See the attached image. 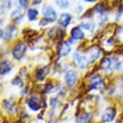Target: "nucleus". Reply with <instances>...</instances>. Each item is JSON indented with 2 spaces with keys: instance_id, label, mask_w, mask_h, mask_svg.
Returning <instances> with one entry per match:
<instances>
[{
  "instance_id": "1",
  "label": "nucleus",
  "mask_w": 123,
  "mask_h": 123,
  "mask_svg": "<svg viewBox=\"0 0 123 123\" xmlns=\"http://www.w3.org/2000/svg\"><path fill=\"white\" fill-rule=\"evenodd\" d=\"M73 61L75 62V64L77 65L79 68H80V69L86 68L89 65V63L91 62L90 59L87 56L81 55L79 52H75L73 54Z\"/></svg>"
},
{
  "instance_id": "2",
  "label": "nucleus",
  "mask_w": 123,
  "mask_h": 123,
  "mask_svg": "<svg viewBox=\"0 0 123 123\" xmlns=\"http://www.w3.org/2000/svg\"><path fill=\"white\" fill-rule=\"evenodd\" d=\"M27 52V46L24 43H18L12 49V54L15 60H21Z\"/></svg>"
},
{
  "instance_id": "3",
  "label": "nucleus",
  "mask_w": 123,
  "mask_h": 123,
  "mask_svg": "<svg viewBox=\"0 0 123 123\" xmlns=\"http://www.w3.org/2000/svg\"><path fill=\"white\" fill-rule=\"evenodd\" d=\"M42 13L44 18L46 19L49 23H52V22H55L57 20V13H56V11L49 5H46L43 8V11H42Z\"/></svg>"
},
{
  "instance_id": "4",
  "label": "nucleus",
  "mask_w": 123,
  "mask_h": 123,
  "mask_svg": "<svg viewBox=\"0 0 123 123\" xmlns=\"http://www.w3.org/2000/svg\"><path fill=\"white\" fill-rule=\"evenodd\" d=\"M17 34V29L13 26H8L5 30L1 31V38L5 41H10Z\"/></svg>"
},
{
  "instance_id": "5",
  "label": "nucleus",
  "mask_w": 123,
  "mask_h": 123,
  "mask_svg": "<svg viewBox=\"0 0 123 123\" xmlns=\"http://www.w3.org/2000/svg\"><path fill=\"white\" fill-rule=\"evenodd\" d=\"M64 80H65V82L68 86L72 87L76 84L78 80V75L77 73L74 71V70H67L66 73H65V76H64Z\"/></svg>"
},
{
  "instance_id": "6",
  "label": "nucleus",
  "mask_w": 123,
  "mask_h": 123,
  "mask_svg": "<svg viewBox=\"0 0 123 123\" xmlns=\"http://www.w3.org/2000/svg\"><path fill=\"white\" fill-rule=\"evenodd\" d=\"M116 116V111L114 108H107L101 115V119L103 122H111Z\"/></svg>"
},
{
  "instance_id": "7",
  "label": "nucleus",
  "mask_w": 123,
  "mask_h": 123,
  "mask_svg": "<svg viewBox=\"0 0 123 123\" xmlns=\"http://www.w3.org/2000/svg\"><path fill=\"white\" fill-rule=\"evenodd\" d=\"M71 51V46L67 42H61L58 46V53L61 57L67 56Z\"/></svg>"
},
{
  "instance_id": "8",
  "label": "nucleus",
  "mask_w": 123,
  "mask_h": 123,
  "mask_svg": "<svg viewBox=\"0 0 123 123\" xmlns=\"http://www.w3.org/2000/svg\"><path fill=\"white\" fill-rule=\"evenodd\" d=\"M103 81L99 75H94L90 79V89H98L102 87Z\"/></svg>"
},
{
  "instance_id": "9",
  "label": "nucleus",
  "mask_w": 123,
  "mask_h": 123,
  "mask_svg": "<svg viewBox=\"0 0 123 123\" xmlns=\"http://www.w3.org/2000/svg\"><path fill=\"white\" fill-rule=\"evenodd\" d=\"M48 74V66H41L38 67L35 71V75H36V79L39 81H42L45 80L46 75Z\"/></svg>"
},
{
  "instance_id": "10",
  "label": "nucleus",
  "mask_w": 123,
  "mask_h": 123,
  "mask_svg": "<svg viewBox=\"0 0 123 123\" xmlns=\"http://www.w3.org/2000/svg\"><path fill=\"white\" fill-rule=\"evenodd\" d=\"M28 105L29 107L31 108L32 111L34 112H37L41 109V104H40V99L37 98V97H33L31 98L28 101Z\"/></svg>"
},
{
  "instance_id": "11",
  "label": "nucleus",
  "mask_w": 123,
  "mask_h": 123,
  "mask_svg": "<svg viewBox=\"0 0 123 123\" xmlns=\"http://www.w3.org/2000/svg\"><path fill=\"white\" fill-rule=\"evenodd\" d=\"M58 22H59V25L61 27L66 28L70 24V22H71V15L69 13H66V12L62 13L61 15H60V17H59Z\"/></svg>"
},
{
  "instance_id": "12",
  "label": "nucleus",
  "mask_w": 123,
  "mask_h": 123,
  "mask_svg": "<svg viewBox=\"0 0 123 123\" xmlns=\"http://www.w3.org/2000/svg\"><path fill=\"white\" fill-rule=\"evenodd\" d=\"M0 68H1V75H7L8 73H10V72L12 71V64L9 61L5 60V61L1 62Z\"/></svg>"
},
{
  "instance_id": "13",
  "label": "nucleus",
  "mask_w": 123,
  "mask_h": 123,
  "mask_svg": "<svg viewBox=\"0 0 123 123\" xmlns=\"http://www.w3.org/2000/svg\"><path fill=\"white\" fill-rule=\"evenodd\" d=\"M99 56H100V50H99V48L98 46H93V47L90 48V50H89V56H88V58L90 59V61L91 62L97 61L99 58Z\"/></svg>"
},
{
  "instance_id": "14",
  "label": "nucleus",
  "mask_w": 123,
  "mask_h": 123,
  "mask_svg": "<svg viewBox=\"0 0 123 123\" xmlns=\"http://www.w3.org/2000/svg\"><path fill=\"white\" fill-rule=\"evenodd\" d=\"M71 37L74 40H80L84 37V33L81 31L80 27H75L71 30Z\"/></svg>"
},
{
  "instance_id": "15",
  "label": "nucleus",
  "mask_w": 123,
  "mask_h": 123,
  "mask_svg": "<svg viewBox=\"0 0 123 123\" xmlns=\"http://www.w3.org/2000/svg\"><path fill=\"white\" fill-rule=\"evenodd\" d=\"M38 11L36 9H33V8H30L28 9V12H27V15H28V18L30 21H35L38 17Z\"/></svg>"
},
{
  "instance_id": "16",
  "label": "nucleus",
  "mask_w": 123,
  "mask_h": 123,
  "mask_svg": "<svg viewBox=\"0 0 123 123\" xmlns=\"http://www.w3.org/2000/svg\"><path fill=\"white\" fill-rule=\"evenodd\" d=\"M12 0H1V12H4V10H11L12 8Z\"/></svg>"
},
{
  "instance_id": "17",
  "label": "nucleus",
  "mask_w": 123,
  "mask_h": 123,
  "mask_svg": "<svg viewBox=\"0 0 123 123\" xmlns=\"http://www.w3.org/2000/svg\"><path fill=\"white\" fill-rule=\"evenodd\" d=\"M80 28H82V29H84V30H86V31H94V28H95L94 23L91 22V21L82 22V23H80Z\"/></svg>"
},
{
  "instance_id": "18",
  "label": "nucleus",
  "mask_w": 123,
  "mask_h": 123,
  "mask_svg": "<svg viewBox=\"0 0 123 123\" xmlns=\"http://www.w3.org/2000/svg\"><path fill=\"white\" fill-rule=\"evenodd\" d=\"M55 4L57 5V7H59L60 9H62V10H65L69 7L68 0H55Z\"/></svg>"
},
{
  "instance_id": "19",
  "label": "nucleus",
  "mask_w": 123,
  "mask_h": 123,
  "mask_svg": "<svg viewBox=\"0 0 123 123\" xmlns=\"http://www.w3.org/2000/svg\"><path fill=\"white\" fill-rule=\"evenodd\" d=\"M29 4V0H15V6L17 9H24L28 6Z\"/></svg>"
},
{
  "instance_id": "20",
  "label": "nucleus",
  "mask_w": 123,
  "mask_h": 123,
  "mask_svg": "<svg viewBox=\"0 0 123 123\" xmlns=\"http://www.w3.org/2000/svg\"><path fill=\"white\" fill-rule=\"evenodd\" d=\"M90 120V115L88 114H84L82 116H80L77 119V123H88Z\"/></svg>"
},
{
  "instance_id": "21",
  "label": "nucleus",
  "mask_w": 123,
  "mask_h": 123,
  "mask_svg": "<svg viewBox=\"0 0 123 123\" xmlns=\"http://www.w3.org/2000/svg\"><path fill=\"white\" fill-rule=\"evenodd\" d=\"M12 18H13V19H21L22 17H23V12H22V11L20 10V9H17L15 11H13L12 12Z\"/></svg>"
},
{
  "instance_id": "22",
  "label": "nucleus",
  "mask_w": 123,
  "mask_h": 123,
  "mask_svg": "<svg viewBox=\"0 0 123 123\" xmlns=\"http://www.w3.org/2000/svg\"><path fill=\"white\" fill-rule=\"evenodd\" d=\"M12 84H14V85H17L18 87H22V86H23V81H22L21 78L16 77L15 79L13 80V81H12Z\"/></svg>"
},
{
  "instance_id": "23",
  "label": "nucleus",
  "mask_w": 123,
  "mask_h": 123,
  "mask_svg": "<svg viewBox=\"0 0 123 123\" xmlns=\"http://www.w3.org/2000/svg\"><path fill=\"white\" fill-rule=\"evenodd\" d=\"M47 24H49V22L46 20V19H45V18H43L40 22H39V25L41 26V27H43V26H46V25H47Z\"/></svg>"
},
{
  "instance_id": "24",
  "label": "nucleus",
  "mask_w": 123,
  "mask_h": 123,
  "mask_svg": "<svg viewBox=\"0 0 123 123\" xmlns=\"http://www.w3.org/2000/svg\"><path fill=\"white\" fill-rule=\"evenodd\" d=\"M85 2H88V3H93V2H96V0H83Z\"/></svg>"
}]
</instances>
